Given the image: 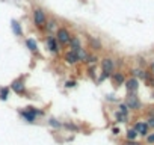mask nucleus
Segmentation results:
<instances>
[{"instance_id": "obj_6", "label": "nucleus", "mask_w": 154, "mask_h": 145, "mask_svg": "<svg viewBox=\"0 0 154 145\" xmlns=\"http://www.w3.org/2000/svg\"><path fill=\"white\" fill-rule=\"evenodd\" d=\"M124 83H125V89H127L128 92H138V88H139V80H138L136 77H131V79L125 80Z\"/></svg>"}, {"instance_id": "obj_19", "label": "nucleus", "mask_w": 154, "mask_h": 145, "mask_svg": "<svg viewBox=\"0 0 154 145\" xmlns=\"http://www.w3.org/2000/svg\"><path fill=\"white\" fill-rule=\"evenodd\" d=\"M9 95V88H0V100L5 101Z\"/></svg>"}, {"instance_id": "obj_31", "label": "nucleus", "mask_w": 154, "mask_h": 145, "mask_svg": "<svg viewBox=\"0 0 154 145\" xmlns=\"http://www.w3.org/2000/svg\"><path fill=\"white\" fill-rule=\"evenodd\" d=\"M112 132H113V135H119V129H116V127H115Z\"/></svg>"}, {"instance_id": "obj_8", "label": "nucleus", "mask_w": 154, "mask_h": 145, "mask_svg": "<svg viewBox=\"0 0 154 145\" xmlns=\"http://www.w3.org/2000/svg\"><path fill=\"white\" fill-rule=\"evenodd\" d=\"M68 45H70V50H71V52H77L79 48H82V41H80L79 36H71Z\"/></svg>"}, {"instance_id": "obj_25", "label": "nucleus", "mask_w": 154, "mask_h": 145, "mask_svg": "<svg viewBox=\"0 0 154 145\" xmlns=\"http://www.w3.org/2000/svg\"><path fill=\"white\" fill-rule=\"evenodd\" d=\"M27 110H29V112H32L35 116H36V115H42V113H44L42 110H38L36 107H27Z\"/></svg>"}, {"instance_id": "obj_18", "label": "nucleus", "mask_w": 154, "mask_h": 145, "mask_svg": "<svg viewBox=\"0 0 154 145\" xmlns=\"http://www.w3.org/2000/svg\"><path fill=\"white\" fill-rule=\"evenodd\" d=\"M138 138V132L135 129H128L127 132V141H135Z\"/></svg>"}, {"instance_id": "obj_12", "label": "nucleus", "mask_w": 154, "mask_h": 145, "mask_svg": "<svg viewBox=\"0 0 154 145\" xmlns=\"http://www.w3.org/2000/svg\"><path fill=\"white\" fill-rule=\"evenodd\" d=\"M11 27H12V32H14L17 36H21V35H23L21 26H20V23H18L17 20H12V21H11Z\"/></svg>"}, {"instance_id": "obj_28", "label": "nucleus", "mask_w": 154, "mask_h": 145, "mask_svg": "<svg viewBox=\"0 0 154 145\" xmlns=\"http://www.w3.org/2000/svg\"><path fill=\"white\" fill-rule=\"evenodd\" d=\"M124 145H142V144H139L136 141H127V142H124Z\"/></svg>"}, {"instance_id": "obj_4", "label": "nucleus", "mask_w": 154, "mask_h": 145, "mask_svg": "<svg viewBox=\"0 0 154 145\" xmlns=\"http://www.w3.org/2000/svg\"><path fill=\"white\" fill-rule=\"evenodd\" d=\"M9 89H12L15 94H24L26 92V88H24V80H23V77H18V79H15L12 83H11V86H9Z\"/></svg>"}, {"instance_id": "obj_21", "label": "nucleus", "mask_w": 154, "mask_h": 145, "mask_svg": "<svg viewBox=\"0 0 154 145\" xmlns=\"http://www.w3.org/2000/svg\"><path fill=\"white\" fill-rule=\"evenodd\" d=\"M116 121L118 123H127V115L121 113V112H116Z\"/></svg>"}, {"instance_id": "obj_22", "label": "nucleus", "mask_w": 154, "mask_h": 145, "mask_svg": "<svg viewBox=\"0 0 154 145\" xmlns=\"http://www.w3.org/2000/svg\"><path fill=\"white\" fill-rule=\"evenodd\" d=\"M46 27L49 32H52L53 29H56V20H50L49 23H46Z\"/></svg>"}, {"instance_id": "obj_2", "label": "nucleus", "mask_w": 154, "mask_h": 145, "mask_svg": "<svg viewBox=\"0 0 154 145\" xmlns=\"http://www.w3.org/2000/svg\"><path fill=\"white\" fill-rule=\"evenodd\" d=\"M71 39V33L67 27H57L56 29V41L59 44H68Z\"/></svg>"}, {"instance_id": "obj_33", "label": "nucleus", "mask_w": 154, "mask_h": 145, "mask_svg": "<svg viewBox=\"0 0 154 145\" xmlns=\"http://www.w3.org/2000/svg\"><path fill=\"white\" fill-rule=\"evenodd\" d=\"M153 98H154V91H153Z\"/></svg>"}, {"instance_id": "obj_5", "label": "nucleus", "mask_w": 154, "mask_h": 145, "mask_svg": "<svg viewBox=\"0 0 154 145\" xmlns=\"http://www.w3.org/2000/svg\"><path fill=\"white\" fill-rule=\"evenodd\" d=\"M101 67H103V71L104 72H109V74H112L113 72V68H115V62L112 58H104L101 61Z\"/></svg>"}, {"instance_id": "obj_32", "label": "nucleus", "mask_w": 154, "mask_h": 145, "mask_svg": "<svg viewBox=\"0 0 154 145\" xmlns=\"http://www.w3.org/2000/svg\"><path fill=\"white\" fill-rule=\"evenodd\" d=\"M150 70H151V72H153V74H154V62L150 65Z\"/></svg>"}, {"instance_id": "obj_13", "label": "nucleus", "mask_w": 154, "mask_h": 145, "mask_svg": "<svg viewBox=\"0 0 154 145\" xmlns=\"http://www.w3.org/2000/svg\"><path fill=\"white\" fill-rule=\"evenodd\" d=\"M20 113H21L23 118H26L27 123H35V121H36V116L32 112H29V110H20Z\"/></svg>"}, {"instance_id": "obj_1", "label": "nucleus", "mask_w": 154, "mask_h": 145, "mask_svg": "<svg viewBox=\"0 0 154 145\" xmlns=\"http://www.w3.org/2000/svg\"><path fill=\"white\" fill-rule=\"evenodd\" d=\"M32 18H33L35 26L39 27V29L44 27V26H46V23H47V15H46V12H44V9H41V8H35L33 9Z\"/></svg>"}, {"instance_id": "obj_17", "label": "nucleus", "mask_w": 154, "mask_h": 145, "mask_svg": "<svg viewBox=\"0 0 154 145\" xmlns=\"http://www.w3.org/2000/svg\"><path fill=\"white\" fill-rule=\"evenodd\" d=\"M26 45H27V48H29L32 53H36V52H38V45H36L35 39H27V41H26Z\"/></svg>"}, {"instance_id": "obj_26", "label": "nucleus", "mask_w": 154, "mask_h": 145, "mask_svg": "<svg viewBox=\"0 0 154 145\" xmlns=\"http://www.w3.org/2000/svg\"><path fill=\"white\" fill-rule=\"evenodd\" d=\"M147 126L154 129V116H150V118H148V121H147Z\"/></svg>"}, {"instance_id": "obj_10", "label": "nucleus", "mask_w": 154, "mask_h": 145, "mask_svg": "<svg viewBox=\"0 0 154 145\" xmlns=\"http://www.w3.org/2000/svg\"><path fill=\"white\" fill-rule=\"evenodd\" d=\"M133 129L138 132V135H141V136H147V135H148V129H150V127L147 126V123H136Z\"/></svg>"}, {"instance_id": "obj_29", "label": "nucleus", "mask_w": 154, "mask_h": 145, "mask_svg": "<svg viewBox=\"0 0 154 145\" xmlns=\"http://www.w3.org/2000/svg\"><path fill=\"white\" fill-rule=\"evenodd\" d=\"M65 127H67L68 130H77V127H76L74 124H70V123H67V124H65Z\"/></svg>"}, {"instance_id": "obj_7", "label": "nucleus", "mask_w": 154, "mask_h": 145, "mask_svg": "<svg viewBox=\"0 0 154 145\" xmlns=\"http://www.w3.org/2000/svg\"><path fill=\"white\" fill-rule=\"evenodd\" d=\"M46 44H47V47L50 48V52H53V53H57V52H59V42L56 41L55 36H49Z\"/></svg>"}, {"instance_id": "obj_9", "label": "nucleus", "mask_w": 154, "mask_h": 145, "mask_svg": "<svg viewBox=\"0 0 154 145\" xmlns=\"http://www.w3.org/2000/svg\"><path fill=\"white\" fill-rule=\"evenodd\" d=\"M63 61L67 62V64H70V65H74V64H77L79 62V59H77V55H76V52H67L63 55Z\"/></svg>"}, {"instance_id": "obj_3", "label": "nucleus", "mask_w": 154, "mask_h": 145, "mask_svg": "<svg viewBox=\"0 0 154 145\" xmlns=\"http://www.w3.org/2000/svg\"><path fill=\"white\" fill-rule=\"evenodd\" d=\"M125 104L128 106V109H133V110H138V109H141V106H142L139 97L136 95V92H128L127 98H125Z\"/></svg>"}, {"instance_id": "obj_14", "label": "nucleus", "mask_w": 154, "mask_h": 145, "mask_svg": "<svg viewBox=\"0 0 154 145\" xmlns=\"http://www.w3.org/2000/svg\"><path fill=\"white\" fill-rule=\"evenodd\" d=\"M88 41H89V44H91V47L94 48V50H101V42H100V39H97V38H92V36H88Z\"/></svg>"}, {"instance_id": "obj_27", "label": "nucleus", "mask_w": 154, "mask_h": 145, "mask_svg": "<svg viewBox=\"0 0 154 145\" xmlns=\"http://www.w3.org/2000/svg\"><path fill=\"white\" fill-rule=\"evenodd\" d=\"M147 142H148V144H154V133L147 135Z\"/></svg>"}, {"instance_id": "obj_24", "label": "nucleus", "mask_w": 154, "mask_h": 145, "mask_svg": "<svg viewBox=\"0 0 154 145\" xmlns=\"http://www.w3.org/2000/svg\"><path fill=\"white\" fill-rule=\"evenodd\" d=\"M119 112L127 115V113H128V106H127L125 103H121V104H119Z\"/></svg>"}, {"instance_id": "obj_23", "label": "nucleus", "mask_w": 154, "mask_h": 145, "mask_svg": "<svg viewBox=\"0 0 154 145\" xmlns=\"http://www.w3.org/2000/svg\"><path fill=\"white\" fill-rule=\"evenodd\" d=\"M98 61V58L97 56H94V55H88V58H86V61L85 62H88V64H95Z\"/></svg>"}, {"instance_id": "obj_15", "label": "nucleus", "mask_w": 154, "mask_h": 145, "mask_svg": "<svg viewBox=\"0 0 154 145\" xmlns=\"http://www.w3.org/2000/svg\"><path fill=\"white\" fill-rule=\"evenodd\" d=\"M131 74H133V77L144 79V80H145V77H147V72H145L144 70H141V68H135L133 71H131Z\"/></svg>"}, {"instance_id": "obj_20", "label": "nucleus", "mask_w": 154, "mask_h": 145, "mask_svg": "<svg viewBox=\"0 0 154 145\" xmlns=\"http://www.w3.org/2000/svg\"><path fill=\"white\" fill-rule=\"evenodd\" d=\"M49 124H50L52 127H55V129H60V127H62V124L59 123L56 118H50V119H49Z\"/></svg>"}, {"instance_id": "obj_11", "label": "nucleus", "mask_w": 154, "mask_h": 145, "mask_svg": "<svg viewBox=\"0 0 154 145\" xmlns=\"http://www.w3.org/2000/svg\"><path fill=\"white\" fill-rule=\"evenodd\" d=\"M112 82L118 86V85H122L125 82V77H124L122 72H113V74H112Z\"/></svg>"}, {"instance_id": "obj_30", "label": "nucleus", "mask_w": 154, "mask_h": 145, "mask_svg": "<svg viewBox=\"0 0 154 145\" xmlns=\"http://www.w3.org/2000/svg\"><path fill=\"white\" fill-rule=\"evenodd\" d=\"M65 86H67V88H73V86H76V82H67V85H65Z\"/></svg>"}, {"instance_id": "obj_16", "label": "nucleus", "mask_w": 154, "mask_h": 145, "mask_svg": "<svg viewBox=\"0 0 154 145\" xmlns=\"http://www.w3.org/2000/svg\"><path fill=\"white\" fill-rule=\"evenodd\" d=\"M76 55H77V59H79V61H82V62H85V61H86V58H88V52L85 50L83 47H82V48H79V50L76 52Z\"/></svg>"}]
</instances>
